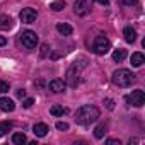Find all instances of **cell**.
<instances>
[{
  "label": "cell",
  "mask_w": 145,
  "mask_h": 145,
  "mask_svg": "<svg viewBox=\"0 0 145 145\" xmlns=\"http://www.w3.org/2000/svg\"><path fill=\"white\" fill-rule=\"evenodd\" d=\"M106 106H108V109H114V103L111 99H106Z\"/></svg>",
  "instance_id": "cell-28"
},
{
  "label": "cell",
  "mask_w": 145,
  "mask_h": 145,
  "mask_svg": "<svg viewBox=\"0 0 145 145\" xmlns=\"http://www.w3.org/2000/svg\"><path fill=\"white\" fill-rule=\"evenodd\" d=\"M12 142L17 143V145H22L24 142H27V138H26L24 133H14V135H12Z\"/></svg>",
  "instance_id": "cell-17"
},
{
  "label": "cell",
  "mask_w": 145,
  "mask_h": 145,
  "mask_svg": "<svg viewBox=\"0 0 145 145\" xmlns=\"http://www.w3.org/2000/svg\"><path fill=\"white\" fill-rule=\"evenodd\" d=\"M33 104H34V99H31V97H27V99L22 103V106H24V108H31Z\"/></svg>",
  "instance_id": "cell-24"
},
{
  "label": "cell",
  "mask_w": 145,
  "mask_h": 145,
  "mask_svg": "<svg viewBox=\"0 0 145 145\" xmlns=\"http://www.w3.org/2000/svg\"><path fill=\"white\" fill-rule=\"evenodd\" d=\"M17 97H19V99L26 97V91H24V89H19V91H17Z\"/></svg>",
  "instance_id": "cell-27"
},
{
  "label": "cell",
  "mask_w": 145,
  "mask_h": 145,
  "mask_svg": "<svg viewBox=\"0 0 145 145\" xmlns=\"http://www.w3.org/2000/svg\"><path fill=\"white\" fill-rule=\"evenodd\" d=\"M0 109L5 111V113H12V111L16 109V104H14V101L9 99V97H0Z\"/></svg>",
  "instance_id": "cell-10"
},
{
  "label": "cell",
  "mask_w": 145,
  "mask_h": 145,
  "mask_svg": "<svg viewBox=\"0 0 145 145\" xmlns=\"http://www.w3.org/2000/svg\"><path fill=\"white\" fill-rule=\"evenodd\" d=\"M121 2H123L125 5H128V7H131V5H135V4H137V0H121Z\"/></svg>",
  "instance_id": "cell-26"
},
{
  "label": "cell",
  "mask_w": 145,
  "mask_h": 145,
  "mask_svg": "<svg viewBox=\"0 0 145 145\" xmlns=\"http://www.w3.org/2000/svg\"><path fill=\"white\" fill-rule=\"evenodd\" d=\"M50 113H51L53 116H63V114L67 113V109H65V108H61V106H58V104H55V106H51Z\"/></svg>",
  "instance_id": "cell-16"
},
{
  "label": "cell",
  "mask_w": 145,
  "mask_h": 145,
  "mask_svg": "<svg viewBox=\"0 0 145 145\" xmlns=\"http://www.w3.org/2000/svg\"><path fill=\"white\" fill-rule=\"evenodd\" d=\"M33 131H34L36 137H46V133L50 131V128H48V125H44V123H36V125L33 126Z\"/></svg>",
  "instance_id": "cell-11"
},
{
  "label": "cell",
  "mask_w": 145,
  "mask_h": 145,
  "mask_svg": "<svg viewBox=\"0 0 145 145\" xmlns=\"http://www.w3.org/2000/svg\"><path fill=\"white\" fill-rule=\"evenodd\" d=\"M123 36H125V41H126V43H135V39H137V33H135V29L130 27V26L125 27Z\"/></svg>",
  "instance_id": "cell-12"
},
{
  "label": "cell",
  "mask_w": 145,
  "mask_h": 145,
  "mask_svg": "<svg viewBox=\"0 0 145 145\" xmlns=\"http://www.w3.org/2000/svg\"><path fill=\"white\" fill-rule=\"evenodd\" d=\"M97 118H99V109L96 106H91V104H84L75 111V121L79 125H84V126L94 123Z\"/></svg>",
  "instance_id": "cell-1"
},
{
  "label": "cell",
  "mask_w": 145,
  "mask_h": 145,
  "mask_svg": "<svg viewBox=\"0 0 145 145\" xmlns=\"http://www.w3.org/2000/svg\"><path fill=\"white\" fill-rule=\"evenodd\" d=\"M125 56H126V50H114V53H113L114 61H121V60H125Z\"/></svg>",
  "instance_id": "cell-18"
},
{
  "label": "cell",
  "mask_w": 145,
  "mask_h": 145,
  "mask_svg": "<svg viewBox=\"0 0 145 145\" xmlns=\"http://www.w3.org/2000/svg\"><path fill=\"white\" fill-rule=\"evenodd\" d=\"M106 143H108V145H120L121 142H120V140H114V138H109V140H106Z\"/></svg>",
  "instance_id": "cell-25"
},
{
  "label": "cell",
  "mask_w": 145,
  "mask_h": 145,
  "mask_svg": "<svg viewBox=\"0 0 145 145\" xmlns=\"http://www.w3.org/2000/svg\"><path fill=\"white\" fill-rule=\"evenodd\" d=\"M9 89H10V86H9L7 82L0 80V94H5V92H9Z\"/></svg>",
  "instance_id": "cell-22"
},
{
  "label": "cell",
  "mask_w": 145,
  "mask_h": 145,
  "mask_svg": "<svg viewBox=\"0 0 145 145\" xmlns=\"http://www.w3.org/2000/svg\"><path fill=\"white\" fill-rule=\"evenodd\" d=\"M79 68L77 67H70L68 72H67V77H65V86H70V87H77L80 79H79Z\"/></svg>",
  "instance_id": "cell-6"
},
{
  "label": "cell",
  "mask_w": 145,
  "mask_h": 145,
  "mask_svg": "<svg viewBox=\"0 0 145 145\" xmlns=\"http://www.w3.org/2000/svg\"><path fill=\"white\" fill-rule=\"evenodd\" d=\"M92 50H94L96 55H106V53L111 50V41H109L106 36L99 34V36H96V39H94Z\"/></svg>",
  "instance_id": "cell-3"
},
{
  "label": "cell",
  "mask_w": 145,
  "mask_h": 145,
  "mask_svg": "<svg viewBox=\"0 0 145 145\" xmlns=\"http://www.w3.org/2000/svg\"><path fill=\"white\" fill-rule=\"evenodd\" d=\"M104 133H106V125H99V126L94 130V137H96V138H103Z\"/></svg>",
  "instance_id": "cell-20"
},
{
  "label": "cell",
  "mask_w": 145,
  "mask_h": 145,
  "mask_svg": "<svg viewBox=\"0 0 145 145\" xmlns=\"http://www.w3.org/2000/svg\"><path fill=\"white\" fill-rule=\"evenodd\" d=\"M48 89H50L51 92H55V94H60V92L65 91V82H63L61 79H53V80L48 84Z\"/></svg>",
  "instance_id": "cell-9"
},
{
  "label": "cell",
  "mask_w": 145,
  "mask_h": 145,
  "mask_svg": "<svg viewBox=\"0 0 145 145\" xmlns=\"http://www.w3.org/2000/svg\"><path fill=\"white\" fill-rule=\"evenodd\" d=\"M5 44H7V39L4 36H0V46H5Z\"/></svg>",
  "instance_id": "cell-30"
},
{
  "label": "cell",
  "mask_w": 145,
  "mask_h": 145,
  "mask_svg": "<svg viewBox=\"0 0 145 145\" xmlns=\"http://www.w3.org/2000/svg\"><path fill=\"white\" fill-rule=\"evenodd\" d=\"M126 103L131 104V106H135V108H142L145 104V94H143V91H140V89L133 91L130 96H126Z\"/></svg>",
  "instance_id": "cell-5"
},
{
  "label": "cell",
  "mask_w": 145,
  "mask_h": 145,
  "mask_svg": "<svg viewBox=\"0 0 145 145\" xmlns=\"http://www.w3.org/2000/svg\"><path fill=\"white\" fill-rule=\"evenodd\" d=\"M21 43L27 50H34L38 46V43H39V38H38V34L34 31H29L27 29V31H22L21 33Z\"/></svg>",
  "instance_id": "cell-4"
},
{
  "label": "cell",
  "mask_w": 145,
  "mask_h": 145,
  "mask_svg": "<svg viewBox=\"0 0 145 145\" xmlns=\"http://www.w3.org/2000/svg\"><path fill=\"white\" fill-rule=\"evenodd\" d=\"M56 31H58L60 34H63V36H70L72 33H74L72 26H70V24H65V22H63V24H61V22L56 24Z\"/></svg>",
  "instance_id": "cell-13"
},
{
  "label": "cell",
  "mask_w": 145,
  "mask_h": 145,
  "mask_svg": "<svg viewBox=\"0 0 145 145\" xmlns=\"http://www.w3.org/2000/svg\"><path fill=\"white\" fill-rule=\"evenodd\" d=\"M113 84L118 86V87H128L135 82V75L131 74V72L128 68H118L113 72V77H111Z\"/></svg>",
  "instance_id": "cell-2"
},
{
  "label": "cell",
  "mask_w": 145,
  "mask_h": 145,
  "mask_svg": "<svg viewBox=\"0 0 145 145\" xmlns=\"http://www.w3.org/2000/svg\"><path fill=\"white\" fill-rule=\"evenodd\" d=\"M19 17H21V21H22L24 24H33V22L36 21V17H38V12H36L34 9H31V7H26V9L21 10Z\"/></svg>",
  "instance_id": "cell-7"
},
{
  "label": "cell",
  "mask_w": 145,
  "mask_h": 145,
  "mask_svg": "<svg viewBox=\"0 0 145 145\" xmlns=\"http://www.w3.org/2000/svg\"><path fill=\"white\" fill-rule=\"evenodd\" d=\"M12 128V123L10 121H4V123H0V137H4L7 131H10Z\"/></svg>",
  "instance_id": "cell-19"
},
{
  "label": "cell",
  "mask_w": 145,
  "mask_h": 145,
  "mask_svg": "<svg viewBox=\"0 0 145 145\" xmlns=\"http://www.w3.org/2000/svg\"><path fill=\"white\" fill-rule=\"evenodd\" d=\"M50 9H51L53 12H60L61 9H65V2H61V0H60V2H55V4L50 5Z\"/></svg>",
  "instance_id": "cell-21"
},
{
  "label": "cell",
  "mask_w": 145,
  "mask_h": 145,
  "mask_svg": "<svg viewBox=\"0 0 145 145\" xmlns=\"http://www.w3.org/2000/svg\"><path fill=\"white\" fill-rule=\"evenodd\" d=\"M89 10H91V7H89V2H87V0H75V4H74V12H75L77 16L84 17V16L89 14Z\"/></svg>",
  "instance_id": "cell-8"
},
{
  "label": "cell",
  "mask_w": 145,
  "mask_h": 145,
  "mask_svg": "<svg viewBox=\"0 0 145 145\" xmlns=\"http://www.w3.org/2000/svg\"><path fill=\"white\" fill-rule=\"evenodd\" d=\"M96 2H97L99 5H108V4H109V0H96Z\"/></svg>",
  "instance_id": "cell-29"
},
{
  "label": "cell",
  "mask_w": 145,
  "mask_h": 145,
  "mask_svg": "<svg viewBox=\"0 0 145 145\" xmlns=\"http://www.w3.org/2000/svg\"><path fill=\"white\" fill-rule=\"evenodd\" d=\"M56 130H60V131H67V130H68V123H65V121H58V123H56Z\"/></svg>",
  "instance_id": "cell-23"
},
{
  "label": "cell",
  "mask_w": 145,
  "mask_h": 145,
  "mask_svg": "<svg viewBox=\"0 0 145 145\" xmlns=\"http://www.w3.org/2000/svg\"><path fill=\"white\" fill-rule=\"evenodd\" d=\"M145 63V56L142 53H133L131 55V65L133 67H142Z\"/></svg>",
  "instance_id": "cell-14"
},
{
  "label": "cell",
  "mask_w": 145,
  "mask_h": 145,
  "mask_svg": "<svg viewBox=\"0 0 145 145\" xmlns=\"http://www.w3.org/2000/svg\"><path fill=\"white\" fill-rule=\"evenodd\" d=\"M12 26H14L12 17H9V16H2V17H0V27H4V29H10Z\"/></svg>",
  "instance_id": "cell-15"
}]
</instances>
